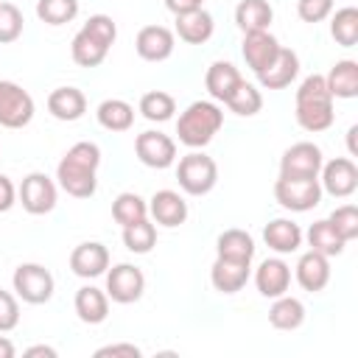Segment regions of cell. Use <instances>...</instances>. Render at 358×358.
Wrapping results in <instances>:
<instances>
[{
  "instance_id": "obj_48",
  "label": "cell",
  "mask_w": 358,
  "mask_h": 358,
  "mask_svg": "<svg viewBox=\"0 0 358 358\" xmlns=\"http://www.w3.org/2000/svg\"><path fill=\"white\" fill-rule=\"evenodd\" d=\"M14 344L6 338V336H0V358H14Z\"/></svg>"
},
{
  "instance_id": "obj_18",
  "label": "cell",
  "mask_w": 358,
  "mask_h": 358,
  "mask_svg": "<svg viewBox=\"0 0 358 358\" xmlns=\"http://www.w3.org/2000/svg\"><path fill=\"white\" fill-rule=\"evenodd\" d=\"M330 257H324V255H319V252H305L299 260H296V282L305 288V291H310V294H319V291H324V285L330 282V263H327Z\"/></svg>"
},
{
  "instance_id": "obj_39",
  "label": "cell",
  "mask_w": 358,
  "mask_h": 358,
  "mask_svg": "<svg viewBox=\"0 0 358 358\" xmlns=\"http://www.w3.org/2000/svg\"><path fill=\"white\" fill-rule=\"evenodd\" d=\"M22 11L14 3H0V45H11L22 36Z\"/></svg>"
},
{
  "instance_id": "obj_16",
  "label": "cell",
  "mask_w": 358,
  "mask_h": 358,
  "mask_svg": "<svg viewBox=\"0 0 358 358\" xmlns=\"http://www.w3.org/2000/svg\"><path fill=\"white\" fill-rule=\"evenodd\" d=\"M280 48H282V45H280L268 31H255V34H243L241 53H243L246 64L252 67V73L257 76V73H263V70L274 62V56L280 53Z\"/></svg>"
},
{
  "instance_id": "obj_2",
  "label": "cell",
  "mask_w": 358,
  "mask_h": 358,
  "mask_svg": "<svg viewBox=\"0 0 358 358\" xmlns=\"http://www.w3.org/2000/svg\"><path fill=\"white\" fill-rule=\"evenodd\" d=\"M294 115H296V123L305 129V131H324L333 126L336 120V112H333V95L327 92V84H324V76H308L299 90H296V106H294Z\"/></svg>"
},
{
  "instance_id": "obj_13",
  "label": "cell",
  "mask_w": 358,
  "mask_h": 358,
  "mask_svg": "<svg viewBox=\"0 0 358 358\" xmlns=\"http://www.w3.org/2000/svg\"><path fill=\"white\" fill-rule=\"evenodd\" d=\"M70 268L76 277H84V280L101 277L109 268V249L98 241H84L70 252Z\"/></svg>"
},
{
  "instance_id": "obj_30",
  "label": "cell",
  "mask_w": 358,
  "mask_h": 358,
  "mask_svg": "<svg viewBox=\"0 0 358 358\" xmlns=\"http://www.w3.org/2000/svg\"><path fill=\"white\" fill-rule=\"evenodd\" d=\"M305 238H308V246H310L313 252L324 255V257H336V255H341V252H344V243H347V241L333 229V224H330L327 218L313 221Z\"/></svg>"
},
{
  "instance_id": "obj_27",
  "label": "cell",
  "mask_w": 358,
  "mask_h": 358,
  "mask_svg": "<svg viewBox=\"0 0 358 358\" xmlns=\"http://www.w3.org/2000/svg\"><path fill=\"white\" fill-rule=\"evenodd\" d=\"M241 81L243 78H241L238 67L229 64V62H213L207 67V76H204V87H207V92H210L213 101H227Z\"/></svg>"
},
{
  "instance_id": "obj_36",
  "label": "cell",
  "mask_w": 358,
  "mask_h": 358,
  "mask_svg": "<svg viewBox=\"0 0 358 358\" xmlns=\"http://www.w3.org/2000/svg\"><path fill=\"white\" fill-rule=\"evenodd\" d=\"M123 243H126L129 252H134V255H145V252H151L154 243H157V227H154L148 218L134 221V224L123 227Z\"/></svg>"
},
{
  "instance_id": "obj_41",
  "label": "cell",
  "mask_w": 358,
  "mask_h": 358,
  "mask_svg": "<svg viewBox=\"0 0 358 358\" xmlns=\"http://www.w3.org/2000/svg\"><path fill=\"white\" fill-rule=\"evenodd\" d=\"M81 31H87L92 39H98V42L106 45V48H112L115 39H117V25H115V20H112L109 14H92V17L84 22Z\"/></svg>"
},
{
  "instance_id": "obj_32",
  "label": "cell",
  "mask_w": 358,
  "mask_h": 358,
  "mask_svg": "<svg viewBox=\"0 0 358 358\" xmlns=\"http://www.w3.org/2000/svg\"><path fill=\"white\" fill-rule=\"evenodd\" d=\"M106 53H109V48L101 45L98 39H92L87 31H78L70 42V56L78 67H98L106 59Z\"/></svg>"
},
{
  "instance_id": "obj_28",
  "label": "cell",
  "mask_w": 358,
  "mask_h": 358,
  "mask_svg": "<svg viewBox=\"0 0 358 358\" xmlns=\"http://www.w3.org/2000/svg\"><path fill=\"white\" fill-rule=\"evenodd\" d=\"M215 252L224 260H238V263H252L255 257V238L246 229H224L215 241Z\"/></svg>"
},
{
  "instance_id": "obj_20",
  "label": "cell",
  "mask_w": 358,
  "mask_h": 358,
  "mask_svg": "<svg viewBox=\"0 0 358 358\" xmlns=\"http://www.w3.org/2000/svg\"><path fill=\"white\" fill-rule=\"evenodd\" d=\"M48 112L56 117V120H64V123H73L78 117H84L87 112V98L78 87H56L50 95H48Z\"/></svg>"
},
{
  "instance_id": "obj_34",
  "label": "cell",
  "mask_w": 358,
  "mask_h": 358,
  "mask_svg": "<svg viewBox=\"0 0 358 358\" xmlns=\"http://www.w3.org/2000/svg\"><path fill=\"white\" fill-rule=\"evenodd\" d=\"M176 112V101L171 92H162V90H151L140 98V115L151 123H165L171 120Z\"/></svg>"
},
{
  "instance_id": "obj_24",
  "label": "cell",
  "mask_w": 358,
  "mask_h": 358,
  "mask_svg": "<svg viewBox=\"0 0 358 358\" xmlns=\"http://www.w3.org/2000/svg\"><path fill=\"white\" fill-rule=\"evenodd\" d=\"M76 313L84 324H101L109 316V296L106 291L95 288V285H84L76 291Z\"/></svg>"
},
{
  "instance_id": "obj_11",
  "label": "cell",
  "mask_w": 358,
  "mask_h": 358,
  "mask_svg": "<svg viewBox=\"0 0 358 358\" xmlns=\"http://www.w3.org/2000/svg\"><path fill=\"white\" fill-rule=\"evenodd\" d=\"M134 154H137V159H140L145 168L165 171V168H171L173 159H176V143H173L168 134L151 129V131L137 134V140H134Z\"/></svg>"
},
{
  "instance_id": "obj_29",
  "label": "cell",
  "mask_w": 358,
  "mask_h": 358,
  "mask_svg": "<svg viewBox=\"0 0 358 358\" xmlns=\"http://www.w3.org/2000/svg\"><path fill=\"white\" fill-rule=\"evenodd\" d=\"M95 117L106 131H129L134 123V106L123 98H106L98 103Z\"/></svg>"
},
{
  "instance_id": "obj_8",
  "label": "cell",
  "mask_w": 358,
  "mask_h": 358,
  "mask_svg": "<svg viewBox=\"0 0 358 358\" xmlns=\"http://www.w3.org/2000/svg\"><path fill=\"white\" fill-rule=\"evenodd\" d=\"M322 148L316 143H294L291 148H285V154L280 157V176L288 179H319L322 171Z\"/></svg>"
},
{
  "instance_id": "obj_40",
  "label": "cell",
  "mask_w": 358,
  "mask_h": 358,
  "mask_svg": "<svg viewBox=\"0 0 358 358\" xmlns=\"http://www.w3.org/2000/svg\"><path fill=\"white\" fill-rule=\"evenodd\" d=\"M327 221L333 224V229H336L344 241L358 238V207H355V204H341V207H336Z\"/></svg>"
},
{
  "instance_id": "obj_33",
  "label": "cell",
  "mask_w": 358,
  "mask_h": 358,
  "mask_svg": "<svg viewBox=\"0 0 358 358\" xmlns=\"http://www.w3.org/2000/svg\"><path fill=\"white\" fill-rule=\"evenodd\" d=\"M330 36L341 48H352L358 42V8L355 6H344L330 17Z\"/></svg>"
},
{
  "instance_id": "obj_47",
  "label": "cell",
  "mask_w": 358,
  "mask_h": 358,
  "mask_svg": "<svg viewBox=\"0 0 358 358\" xmlns=\"http://www.w3.org/2000/svg\"><path fill=\"white\" fill-rule=\"evenodd\" d=\"M25 355H28V358H36V355L56 358V350H53V347H48V344H36V347H28V350H25Z\"/></svg>"
},
{
  "instance_id": "obj_22",
  "label": "cell",
  "mask_w": 358,
  "mask_h": 358,
  "mask_svg": "<svg viewBox=\"0 0 358 358\" xmlns=\"http://www.w3.org/2000/svg\"><path fill=\"white\" fill-rule=\"evenodd\" d=\"M263 241L268 249H274L277 255H291L302 246V229L299 224H294L291 218H274L266 224L263 229Z\"/></svg>"
},
{
  "instance_id": "obj_31",
  "label": "cell",
  "mask_w": 358,
  "mask_h": 358,
  "mask_svg": "<svg viewBox=\"0 0 358 358\" xmlns=\"http://www.w3.org/2000/svg\"><path fill=\"white\" fill-rule=\"evenodd\" d=\"M268 322L271 327L277 330H296L302 322H305V305L296 299V296H277L274 305L268 308Z\"/></svg>"
},
{
  "instance_id": "obj_23",
  "label": "cell",
  "mask_w": 358,
  "mask_h": 358,
  "mask_svg": "<svg viewBox=\"0 0 358 358\" xmlns=\"http://www.w3.org/2000/svg\"><path fill=\"white\" fill-rule=\"evenodd\" d=\"M213 31H215L213 14L204 11V8H196V11H187V14L176 17V34L187 45H204L213 36Z\"/></svg>"
},
{
  "instance_id": "obj_43",
  "label": "cell",
  "mask_w": 358,
  "mask_h": 358,
  "mask_svg": "<svg viewBox=\"0 0 358 358\" xmlns=\"http://www.w3.org/2000/svg\"><path fill=\"white\" fill-rule=\"evenodd\" d=\"M20 324V305L17 296L0 288V333H8Z\"/></svg>"
},
{
  "instance_id": "obj_9",
  "label": "cell",
  "mask_w": 358,
  "mask_h": 358,
  "mask_svg": "<svg viewBox=\"0 0 358 358\" xmlns=\"http://www.w3.org/2000/svg\"><path fill=\"white\" fill-rule=\"evenodd\" d=\"M145 291V274L131 263H117L106 271V296L117 305H131Z\"/></svg>"
},
{
  "instance_id": "obj_15",
  "label": "cell",
  "mask_w": 358,
  "mask_h": 358,
  "mask_svg": "<svg viewBox=\"0 0 358 358\" xmlns=\"http://www.w3.org/2000/svg\"><path fill=\"white\" fill-rule=\"evenodd\" d=\"M255 285H257L260 296H266V299L282 296L288 291V285H291V266L285 260H280V257L263 260L257 266V271H255Z\"/></svg>"
},
{
  "instance_id": "obj_3",
  "label": "cell",
  "mask_w": 358,
  "mask_h": 358,
  "mask_svg": "<svg viewBox=\"0 0 358 358\" xmlns=\"http://www.w3.org/2000/svg\"><path fill=\"white\" fill-rule=\"evenodd\" d=\"M224 126V112L213 101H193L176 120L179 143L187 148H204Z\"/></svg>"
},
{
  "instance_id": "obj_37",
  "label": "cell",
  "mask_w": 358,
  "mask_h": 358,
  "mask_svg": "<svg viewBox=\"0 0 358 358\" xmlns=\"http://www.w3.org/2000/svg\"><path fill=\"white\" fill-rule=\"evenodd\" d=\"M36 17L45 25H64L78 17V0H36Z\"/></svg>"
},
{
  "instance_id": "obj_5",
  "label": "cell",
  "mask_w": 358,
  "mask_h": 358,
  "mask_svg": "<svg viewBox=\"0 0 358 358\" xmlns=\"http://www.w3.org/2000/svg\"><path fill=\"white\" fill-rule=\"evenodd\" d=\"M11 282H14L17 296L22 302H28V305H45L53 296V288H56L53 274L45 266H39V263H22V266H17Z\"/></svg>"
},
{
  "instance_id": "obj_45",
  "label": "cell",
  "mask_w": 358,
  "mask_h": 358,
  "mask_svg": "<svg viewBox=\"0 0 358 358\" xmlns=\"http://www.w3.org/2000/svg\"><path fill=\"white\" fill-rule=\"evenodd\" d=\"M14 201H17V187H14V182L0 173V213H8V210L14 207Z\"/></svg>"
},
{
  "instance_id": "obj_25",
  "label": "cell",
  "mask_w": 358,
  "mask_h": 358,
  "mask_svg": "<svg viewBox=\"0 0 358 358\" xmlns=\"http://www.w3.org/2000/svg\"><path fill=\"white\" fill-rule=\"evenodd\" d=\"M324 84H327V92L333 98H355L358 95V62L352 59H341L330 67V73L324 76Z\"/></svg>"
},
{
  "instance_id": "obj_14",
  "label": "cell",
  "mask_w": 358,
  "mask_h": 358,
  "mask_svg": "<svg viewBox=\"0 0 358 358\" xmlns=\"http://www.w3.org/2000/svg\"><path fill=\"white\" fill-rule=\"evenodd\" d=\"M173 48H176L173 31L165 25H145L134 39V50L145 62H165L173 53Z\"/></svg>"
},
{
  "instance_id": "obj_1",
  "label": "cell",
  "mask_w": 358,
  "mask_h": 358,
  "mask_svg": "<svg viewBox=\"0 0 358 358\" xmlns=\"http://www.w3.org/2000/svg\"><path fill=\"white\" fill-rule=\"evenodd\" d=\"M98 165H101V148L90 140H81L73 148H67V154L62 157L56 168V179L67 196L90 199L98 190V176H95Z\"/></svg>"
},
{
  "instance_id": "obj_44",
  "label": "cell",
  "mask_w": 358,
  "mask_h": 358,
  "mask_svg": "<svg viewBox=\"0 0 358 358\" xmlns=\"http://www.w3.org/2000/svg\"><path fill=\"white\" fill-rule=\"evenodd\" d=\"M106 355H112V358H117V355H126V358H140L143 352H140V347H134V344H106V347L95 350V358H106Z\"/></svg>"
},
{
  "instance_id": "obj_4",
  "label": "cell",
  "mask_w": 358,
  "mask_h": 358,
  "mask_svg": "<svg viewBox=\"0 0 358 358\" xmlns=\"http://www.w3.org/2000/svg\"><path fill=\"white\" fill-rule=\"evenodd\" d=\"M176 179L187 196H207L218 182V165L213 157H207L201 151H190L179 159Z\"/></svg>"
},
{
  "instance_id": "obj_38",
  "label": "cell",
  "mask_w": 358,
  "mask_h": 358,
  "mask_svg": "<svg viewBox=\"0 0 358 358\" xmlns=\"http://www.w3.org/2000/svg\"><path fill=\"white\" fill-rule=\"evenodd\" d=\"M112 218H115L120 227H129V224H134V221L148 218V204H145L137 193H120V196L112 201Z\"/></svg>"
},
{
  "instance_id": "obj_7",
  "label": "cell",
  "mask_w": 358,
  "mask_h": 358,
  "mask_svg": "<svg viewBox=\"0 0 358 358\" xmlns=\"http://www.w3.org/2000/svg\"><path fill=\"white\" fill-rule=\"evenodd\" d=\"M34 98L14 81H0V126L22 129L34 120Z\"/></svg>"
},
{
  "instance_id": "obj_12",
  "label": "cell",
  "mask_w": 358,
  "mask_h": 358,
  "mask_svg": "<svg viewBox=\"0 0 358 358\" xmlns=\"http://www.w3.org/2000/svg\"><path fill=\"white\" fill-rule=\"evenodd\" d=\"M322 193H330L336 199H347L358 190V168L347 157H336L330 162H322Z\"/></svg>"
},
{
  "instance_id": "obj_42",
  "label": "cell",
  "mask_w": 358,
  "mask_h": 358,
  "mask_svg": "<svg viewBox=\"0 0 358 358\" xmlns=\"http://www.w3.org/2000/svg\"><path fill=\"white\" fill-rule=\"evenodd\" d=\"M333 3L336 0H296V14L302 22L316 25L333 14Z\"/></svg>"
},
{
  "instance_id": "obj_26",
  "label": "cell",
  "mask_w": 358,
  "mask_h": 358,
  "mask_svg": "<svg viewBox=\"0 0 358 358\" xmlns=\"http://www.w3.org/2000/svg\"><path fill=\"white\" fill-rule=\"evenodd\" d=\"M271 20H274V8L268 6V0H241L235 6V25L243 34L268 31Z\"/></svg>"
},
{
  "instance_id": "obj_19",
  "label": "cell",
  "mask_w": 358,
  "mask_h": 358,
  "mask_svg": "<svg viewBox=\"0 0 358 358\" xmlns=\"http://www.w3.org/2000/svg\"><path fill=\"white\" fill-rule=\"evenodd\" d=\"M148 213L162 227H179L187 218V201L176 190H157L148 201Z\"/></svg>"
},
{
  "instance_id": "obj_6",
  "label": "cell",
  "mask_w": 358,
  "mask_h": 358,
  "mask_svg": "<svg viewBox=\"0 0 358 358\" xmlns=\"http://www.w3.org/2000/svg\"><path fill=\"white\" fill-rule=\"evenodd\" d=\"M274 199L280 201V207H285L291 213H308L322 201V185H319V179L280 176L274 182Z\"/></svg>"
},
{
  "instance_id": "obj_35",
  "label": "cell",
  "mask_w": 358,
  "mask_h": 358,
  "mask_svg": "<svg viewBox=\"0 0 358 358\" xmlns=\"http://www.w3.org/2000/svg\"><path fill=\"white\" fill-rule=\"evenodd\" d=\"M224 103L229 106V112H235V115H241V117H252V115H257V112L263 109V95H260V90H257L255 84L241 81Z\"/></svg>"
},
{
  "instance_id": "obj_21",
  "label": "cell",
  "mask_w": 358,
  "mask_h": 358,
  "mask_svg": "<svg viewBox=\"0 0 358 358\" xmlns=\"http://www.w3.org/2000/svg\"><path fill=\"white\" fill-rule=\"evenodd\" d=\"M249 268H252V263L215 257V263L210 268V282H213V288L218 294H238L249 280Z\"/></svg>"
},
{
  "instance_id": "obj_10",
  "label": "cell",
  "mask_w": 358,
  "mask_h": 358,
  "mask_svg": "<svg viewBox=\"0 0 358 358\" xmlns=\"http://www.w3.org/2000/svg\"><path fill=\"white\" fill-rule=\"evenodd\" d=\"M17 199H20L25 213L45 215V213H50L56 207V185H53V179L48 173L34 171V173H28L22 179V185L17 190Z\"/></svg>"
},
{
  "instance_id": "obj_17",
  "label": "cell",
  "mask_w": 358,
  "mask_h": 358,
  "mask_svg": "<svg viewBox=\"0 0 358 358\" xmlns=\"http://www.w3.org/2000/svg\"><path fill=\"white\" fill-rule=\"evenodd\" d=\"M299 73V56L291 48H280V53L274 56V62L257 73V81L263 90H285Z\"/></svg>"
},
{
  "instance_id": "obj_46",
  "label": "cell",
  "mask_w": 358,
  "mask_h": 358,
  "mask_svg": "<svg viewBox=\"0 0 358 358\" xmlns=\"http://www.w3.org/2000/svg\"><path fill=\"white\" fill-rule=\"evenodd\" d=\"M201 3H204V0H165V8H168L173 17H179V14H187V11L201 8Z\"/></svg>"
},
{
  "instance_id": "obj_49",
  "label": "cell",
  "mask_w": 358,
  "mask_h": 358,
  "mask_svg": "<svg viewBox=\"0 0 358 358\" xmlns=\"http://www.w3.org/2000/svg\"><path fill=\"white\" fill-rule=\"evenodd\" d=\"M355 134H358V126H350V131H347V145H350V154H355Z\"/></svg>"
}]
</instances>
